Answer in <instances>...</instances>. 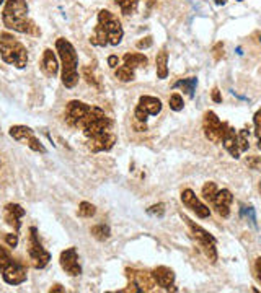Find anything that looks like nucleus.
I'll return each instance as SVG.
<instances>
[{
    "label": "nucleus",
    "instance_id": "f257e3e1",
    "mask_svg": "<svg viewBox=\"0 0 261 293\" xmlns=\"http://www.w3.org/2000/svg\"><path fill=\"white\" fill-rule=\"evenodd\" d=\"M64 119L67 126L82 129L86 140H93L108 132H113V121L98 106L86 104L78 99H72L66 106Z\"/></svg>",
    "mask_w": 261,
    "mask_h": 293
},
{
    "label": "nucleus",
    "instance_id": "f03ea898",
    "mask_svg": "<svg viewBox=\"0 0 261 293\" xmlns=\"http://www.w3.org/2000/svg\"><path fill=\"white\" fill-rule=\"evenodd\" d=\"M4 26L12 31L30 36H40L41 29L36 23L28 16V3L26 0H5L2 10Z\"/></svg>",
    "mask_w": 261,
    "mask_h": 293
},
{
    "label": "nucleus",
    "instance_id": "7ed1b4c3",
    "mask_svg": "<svg viewBox=\"0 0 261 293\" xmlns=\"http://www.w3.org/2000/svg\"><path fill=\"white\" fill-rule=\"evenodd\" d=\"M124 29L121 26V21L114 13L110 10L98 11V23L93 34L90 36V44L104 47V46H118L122 41Z\"/></svg>",
    "mask_w": 261,
    "mask_h": 293
},
{
    "label": "nucleus",
    "instance_id": "20e7f679",
    "mask_svg": "<svg viewBox=\"0 0 261 293\" xmlns=\"http://www.w3.org/2000/svg\"><path fill=\"white\" fill-rule=\"evenodd\" d=\"M56 51L62 64V85L66 88H74L78 83V55L74 44L66 38L56 41Z\"/></svg>",
    "mask_w": 261,
    "mask_h": 293
},
{
    "label": "nucleus",
    "instance_id": "39448f33",
    "mask_svg": "<svg viewBox=\"0 0 261 293\" xmlns=\"http://www.w3.org/2000/svg\"><path fill=\"white\" fill-rule=\"evenodd\" d=\"M0 57L5 64L14 65L20 70L28 64L26 47L10 33H0Z\"/></svg>",
    "mask_w": 261,
    "mask_h": 293
},
{
    "label": "nucleus",
    "instance_id": "423d86ee",
    "mask_svg": "<svg viewBox=\"0 0 261 293\" xmlns=\"http://www.w3.org/2000/svg\"><path fill=\"white\" fill-rule=\"evenodd\" d=\"M182 218L186 222L190 232L192 233V238H194L198 245H200L201 251L204 253V256H206V259L210 264H216L217 263V241H216V238L209 232H206L202 227L196 225V223L186 215H182Z\"/></svg>",
    "mask_w": 261,
    "mask_h": 293
},
{
    "label": "nucleus",
    "instance_id": "0eeeda50",
    "mask_svg": "<svg viewBox=\"0 0 261 293\" xmlns=\"http://www.w3.org/2000/svg\"><path fill=\"white\" fill-rule=\"evenodd\" d=\"M220 143L232 155V158H240V155L245 153L248 150V147H250V143H248V130L244 129L237 132V130L226 122Z\"/></svg>",
    "mask_w": 261,
    "mask_h": 293
},
{
    "label": "nucleus",
    "instance_id": "6e6552de",
    "mask_svg": "<svg viewBox=\"0 0 261 293\" xmlns=\"http://www.w3.org/2000/svg\"><path fill=\"white\" fill-rule=\"evenodd\" d=\"M28 256H30V264L34 269H44L51 261V254L42 248L40 241V235L36 227L30 228V238H28Z\"/></svg>",
    "mask_w": 261,
    "mask_h": 293
},
{
    "label": "nucleus",
    "instance_id": "1a4fd4ad",
    "mask_svg": "<svg viewBox=\"0 0 261 293\" xmlns=\"http://www.w3.org/2000/svg\"><path fill=\"white\" fill-rule=\"evenodd\" d=\"M162 111V101L155 96L144 95L139 98V103L134 109V119L139 122H146L148 116H157Z\"/></svg>",
    "mask_w": 261,
    "mask_h": 293
},
{
    "label": "nucleus",
    "instance_id": "9d476101",
    "mask_svg": "<svg viewBox=\"0 0 261 293\" xmlns=\"http://www.w3.org/2000/svg\"><path fill=\"white\" fill-rule=\"evenodd\" d=\"M224 127H226V122H222L214 111H208V113L204 114L202 129H204V135H206V139L209 142L220 143Z\"/></svg>",
    "mask_w": 261,
    "mask_h": 293
},
{
    "label": "nucleus",
    "instance_id": "9b49d317",
    "mask_svg": "<svg viewBox=\"0 0 261 293\" xmlns=\"http://www.w3.org/2000/svg\"><path fill=\"white\" fill-rule=\"evenodd\" d=\"M59 263L62 269L69 274L70 277H78L82 274V267L78 264V253L76 248H67L66 251H62Z\"/></svg>",
    "mask_w": 261,
    "mask_h": 293
},
{
    "label": "nucleus",
    "instance_id": "f8f14e48",
    "mask_svg": "<svg viewBox=\"0 0 261 293\" xmlns=\"http://www.w3.org/2000/svg\"><path fill=\"white\" fill-rule=\"evenodd\" d=\"M126 277L129 282H132L138 289L142 292H152L154 287L157 285L152 277V272L147 271H138V269H126Z\"/></svg>",
    "mask_w": 261,
    "mask_h": 293
},
{
    "label": "nucleus",
    "instance_id": "ddd939ff",
    "mask_svg": "<svg viewBox=\"0 0 261 293\" xmlns=\"http://www.w3.org/2000/svg\"><path fill=\"white\" fill-rule=\"evenodd\" d=\"M182 202H183V205L186 209H190L191 212H194V214L200 218H209V215H210L209 207H208V205H204L200 199L196 197V194L191 189H184L182 192Z\"/></svg>",
    "mask_w": 261,
    "mask_h": 293
},
{
    "label": "nucleus",
    "instance_id": "4468645a",
    "mask_svg": "<svg viewBox=\"0 0 261 293\" xmlns=\"http://www.w3.org/2000/svg\"><path fill=\"white\" fill-rule=\"evenodd\" d=\"M232 202H234V196H232V192L228 191V189H219V191L216 192V196L212 197V201H210L214 210L222 218H227L228 215H230V205H232Z\"/></svg>",
    "mask_w": 261,
    "mask_h": 293
},
{
    "label": "nucleus",
    "instance_id": "2eb2a0df",
    "mask_svg": "<svg viewBox=\"0 0 261 293\" xmlns=\"http://www.w3.org/2000/svg\"><path fill=\"white\" fill-rule=\"evenodd\" d=\"M152 277L155 280V284L162 287V289L176 292V289H173V285H175V272L170 267H165V266L155 267L152 271Z\"/></svg>",
    "mask_w": 261,
    "mask_h": 293
},
{
    "label": "nucleus",
    "instance_id": "dca6fc26",
    "mask_svg": "<svg viewBox=\"0 0 261 293\" xmlns=\"http://www.w3.org/2000/svg\"><path fill=\"white\" fill-rule=\"evenodd\" d=\"M24 214H26V212H24L22 205L7 204L5 205V210H4V218H5V222L15 230V232H18V230L22 228V218L24 217Z\"/></svg>",
    "mask_w": 261,
    "mask_h": 293
},
{
    "label": "nucleus",
    "instance_id": "f3484780",
    "mask_svg": "<svg viewBox=\"0 0 261 293\" xmlns=\"http://www.w3.org/2000/svg\"><path fill=\"white\" fill-rule=\"evenodd\" d=\"M118 142V137L114 132H108V134H104L102 137H96V139H93V140H88L86 142V147L90 148L92 152H110L111 148L114 147V143Z\"/></svg>",
    "mask_w": 261,
    "mask_h": 293
},
{
    "label": "nucleus",
    "instance_id": "a211bd4d",
    "mask_svg": "<svg viewBox=\"0 0 261 293\" xmlns=\"http://www.w3.org/2000/svg\"><path fill=\"white\" fill-rule=\"evenodd\" d=\"M114 2H116L118 7L121 8L122 15L130 16V15H134L136 11H138L139 3L142 2V0H114ZM144 2H146L147 10H150V8L155 7V5H157V0H144Z\"/></svg>",
    "mask_w": 261,
    "mask_h": 293
},
{
    "label": "nucleus",
    "instance_id": "6ab92c4d",
    "mask_svg": "<svg viewBox=\"0 0 261 293\" xmlns=\"http://www.w3.org/2000/svg\"><path fill=\"white\" fill-rule=\"evenodd\" d=\"M41 70L46 73L48 77H54L59 72V62L56 54L52 52V49H44L41 59Z\"/></svg>",
    "mask_w": 261,
    "mask_h": 293
},
{
    "label": "nucleus",
    "instance_id": "aec40b11",
    "mask_svg": "<svg viewBox=\"0 0 261 293\" xmlns=\"http://www.w3.org/2000/svg\"><path fill=\"white\" fill-rule=\"evenodd\" d=\"M122 62L126 67L136 70V68H139V67H146L148 64V59L140 52H126L122 57Z\"/></svg>",
    "mask_w": 261,
    "mask_h": 293
},
{
    "label": "nucleus",
    "instance_id": "412c9836",
    "mask_svg": "<svg viewBox=\"0 0 261 293\" xmlns=\"http://www.w3.org/2000/svg\"><path fill=\"white\" fill-rule=\"evenodd\" d=\"M155 68H157V77L160 80H165L168 77V52L165 47L155 57Z\"/></svg>",
    "mask_w": 261,
    "mask_h": 293
},
{
    "label": "nucleus",
    "instance_id": "4be33fe9",
    "mask_svg": "<svg viewBox=\"0 0 261 293\" xmlns=\"http://www.w3.org/2000/svg\"><path fill=\"white\" fill-rule=\"evenodd\" d=\"M10 135L14 137L15 140H18V142L26 143L31 137L34 135V132H33V129L26 127V126H12L10 127Z\"/></svg>",
    "mask_w": 261,
    "mask_h": 293
},
{
    "label": "nucleus",
    "instance_id": "5701e85b",
    "mask_svg": "<svg viewBox=\"0 0 261 293\" xmlns=\"http://www.w3.org/2000/svg\"><path fill=\"white\" fill-rule=\"evenodd\" d=\"M196 85H198V78L190 77V78L178 80V82L173 85V88H182L186 95H188L190 98H192L194 96V91H196Z\"/></svg>",
    "mask_w": 261,
    "mask_h": 293
},
{
    "label": "nucleus",
    "instance_id": "b1692460",
    "mask_svg": "<svg viewBox=\"0 0 261 293\" xmlns=\"http://www.w3.org/2000/svg\"><path fill=\"white\" fill-rule=\"evenodd\" d=\"M90 233H92L93 238L98 240V241H106L110 238V235H111V230H110L108 225H104V223H98V225L92 227Z\"/></svg>",
    "mask_w": 261,
    "mask_h": 293
},
{
    "label": "nucleus",
    "instance_id": "393cba45",
    "mask_svg": "<svg viewBox=\"0 0 261 293\" xmlns=\"http://www.w3.org/2000/svg\"><path fill=\"white\" fill-rule=\"evenodd\" d=\"M114 75H116L118 80H120V82L128 83V82H132V80L136 78V70H132V68H129V67H126L122 64L121 67L116 68Z\"/></svg>",
    "mask_w": 261,
    "mask_h": 293
},
{
    "label": "nucleus",
    "instance_id": "a878e982",
    "mask_svg": "<svg viewBox=\"0 0 261 293\" xmlns=\"http://www.w3.org/2000/svg\"><path fill=\"white\" fill-rule=\"evenodd\" d=\"M14 263H15V259L12 258V254L8 253V249L4 248V246H0V274H2L4 271H7Z\"/></svg>",
    "mask_w": 261,
    "mask_h": 293
},
{
    "label": "nucleus",
    "instance_id": "bb28decb",
    "mask_svg": "<svg viewBox=\"0 0 261 293\" xmlns=\"http://www.w3.org/2000/svg\"><path fill=\"white\" fill-rule=\"evenodd\" d=\"M96 214V207L90 202H80L78 205V215L84 217V218H92L93 215Z\"/></svg>",
    "mask_w": 261,
    "mask_h": 293
},
{
    "label": "nucleus",
    "instance_id": "cd10ccee",
    "mask_svg": "<svg viewBox=\"0 0 261 293\" xmlns=\"http://www.w3.org/2000/svg\"><path fill=\"white\" fill-rule=\"evenodd\" d=\"M84 78L86 80V83L93 86V88L102 90V85H100V82L96 80L95 73H93V68H90V67H85V68H84Z\"/></svg>",
    "mask_w": 261,
    "mask_h": 293
},
{
    "label": "nucleus",
    "instance_id": "c85d7f7f",
    "mask_svg": "<svg viewBox=\"0 0 261 293\" xmlns=\"http://www.w3.org/2000/svg\"><path fill=\"white\" fill-rule=\"evenodd\" d=\"M217 191H219V189H217V184L212 183V181H208V183L202 186V197L210 202V201H212V197L216 196Z\"/></svg>",
    "mask_w": 261,
    "mask_h": 293
},
{
    "label": "nucleus",
    "instance_id": "c756f323",
    "mask_svg": "<svg viewBox=\"0 0 261 293\" xmlns=\"http://www.w3.org/2000/svg\"><path fill=\"white\" fill-rule=\"evenodd\" d=\"M168 104H170V109L176 111V113H178V111H182L183 106H184L183 96L178 95V93H173V95L170 96V99H168Z\"/></svg>",
    "mask_w": 261,
    "mask_h": 293
},
{
    "label": "nucleus",
    "instance_id": "7c9ffc66",
    "mask_svg": "<svg viewBox=\"0 0 261 293\" xmlns=\"http://www.w3.org/2000/svg\"><path fill=\"white\" fill-rule=\"evenodd\" d=\"M26 145L31 148L33 152H38V153H46V148H44V145L41 143V140L40 139H36V137L33 135L31 139L26 142Z\"/></svg>",
    "mask_w": 261,
    "mask_h": 293
},
{
    "label": "nucleus",
    "instance_id": "2f4dec72",
    "mask_svg": "<svg viewBox=\"0 0 261 293\" xmlns=\"http://www.w3.org/2000/svg\"><path fill=\"white\" fill-rule=\"evenodd\" d=\"M147 214L152 217H164L165 215V204H155L147 209Z\"/></svg>",
    "mask_w": 261,
    "mask_h": 293
},
{
    "label": "nucleus",
    "instance_id": "473e14b6",
    "mask_svg": "<svg viewBox=\"0 0 261 293\" xmlns=\"http://www.w3.org/2000/svg\"><path fill=\"white\" fill-rule=\"evenodd\" d=\"M242 215L246 217L248 220H250L252 227H256V215H254L253 207H242Z\"/></svg>",
    "mask_w": 261,
    "mask_h": 293
},
{
    "label": "nucleus",
    "instance_id": "72a5a7b5",
    "mask_svg": "<svg viewBox=\"0 0 261 293\" xmlns=\"http://www.w3.org/2000/svg\"><path fill=\"white\" fill-rule=\"evenodd\" d=\"M154 44V39H152V36H146V38H142V39H139L138 41V49H148Z\"/></svg>",
    "mask_w": 261,
    "mask_h": 293
},
{
    "label": "nucleus",
    "instance_id": "f704fd0d",
    "mask_svg": "<svg viewBox=\"0 0 261 293\" xmlns=\"http://www.w3.org/2000/svg\"><path fill=\"white\" fill-rule=\"evenodd\" d=\"M212 55L216 60H220L224 57V42H217L212 49Z\"/></svg>",
    "mask_w": 261,
    "mask_h": 293
},
{
    "label": "nucleus",
    "instance_id": "c9c22d12",
    "mask_svg": "<svg viewBox=\"0 0 261 293\" xmlns=\"http://www.w3.org/2000/svg\"><path fill=\"white\" fill-rule=\"evenodd\" d=\"M5 243L8 245V248H16V245H18V235L16 233L5 235Z\"/></svg>",
    "mask_w": 261,
    "mask_h": 293
},
{
    "label": "nucleus",
    "instance_id": "e433bc0d",
    "mask_svg": "<svg viewBox=\"0 0 261 293\" xmlns=\"http://www.w3.org/2000/svg\"><path fill=\"white\" fill-rule=\"evenodd\" d=\"M253 122H254V129H256V137L261 139V109L256 111V114L253 117Z\"/></svg>",
    "mask_w": 261,
    "mask_h": 293
},
{
    "label": "nucleus",
    "instance_id": "4c0bfd02",
    "mask_svg": "<svg viewBox=\"0 0 261 293\" xmlns=\"http://www.w3.org/2000/svg\"><path fill=\"white\" fill-rule=\"evenodd\" d=\"M246 165L253 170H261V158L260 157H250L246 158Z\"/></svg>",
    "mask_w": 261,
    "mask_h": 293
},
{
    "label": "nucleus",
    "instance_id": "58836bf2",
    "mask_svg": "<svg viewBox=\"0 0 261 293\" xmlns=\"http://www.w3.org/2000/svg\"><path fill=\"white\" fill-rule=\"evenodd\" d=\"M108 65L111 68H118V65H120V57H118V55H110V57H108Z\"/></svg>",
    "mask_w": 261,
    "mask_h": 293
},
{
    "label": "nucleus",
    "instance_id": "ea45409f",
    "mask_svg": "<svg viewBox=\"0 0 261 293\" xmlns=\"http://www.w3.org/2000/svg\"><path fill=\"white\" fill-rule=\"evenodd\" d=\"M212 101H216V103H222V96H220L219 88H214V90H212Z\"/></svg>",
    "mask_w": 261,
    "mask_h": 293
},
{
    "label": "nucleus",
    "instance_id": "a19ab883",
    "mask_svg": "<svg viewBox=\"0 0 261 293\" xmlns=\"http://www.w3.org/2000/svg\"><path fill=\"white\" fill-rule=\"evenodd\" d=\"M254 269H256V276H258L260 282H261V258H258L256 263H254Z\"/></svg>",
    "mask_w": 261,
    "mask_h": 293
},
{
    "label": "nucleus",
    "instance_id": "79ce46f5",
    "mask_svg": "<svg viewBox=\"0 0 261 293\" xmlns=\"http://www.w3.org/2000/svg\"><path fill=\"white\" fill-rule=\"evenodd\" d=\"M49 292H66V289H64V287H62V285H59V284H56V285H52L51 287V289H49Z\"/></svg>",
    "mask_w": 261,
    "mask_h": 293
},
{
    "label": "nucleus",
    "instance_id": "37998d69",
    "mask_svg": "<svg viewBox=\"0 0 261 293\" xmlns=\"http://www.w3.org/2000/svg\"><path fill=\"white\" fill-rule=\"evenodd\" d=\"M214 2H216L217 5H224V3L227 2V0H214Z\"/></svg>",
    "mask_w": 261,
    "mask_h": 293
},
{
    "label": "nucleus",
    "instance_id": "c03bdc74",
    "mask_svg": "<svg viewBox=\"0 0 261 293\" xmlns=\"http://www.w3.org/2000/svg\"><path fill=\"white\" fill-rule=\"evenodd\" d=\"M258 148L261 150V139H258Z\"/></svg>",
    "mask_w": 261,
    "mask_h": 293
},
{
    "label": "nucleus",
    "instance_id": "a18cd8bd",
    "mask_svg": "<svg viewBox=\"0 0 261 293\" xmlns=\"http://www.w3.org/2000/svg\"><path fill=\"white\" fill-rule=\"evenodd\" d=\"M258 191H260V194H261V181H260V184H258Z\"/></svg>",
    "mask_w": 261,
    "mask_h": 293
},
{
    "label": "nucleus",
    "instance_id": "49530a36",
    "mask_svg": "<svg viewBox=\"0 0 261 293\" xmlns=\"http://www.w3.org/2000/svg\"><path fill=\"white\" fill-rule=\"evenodd\" d=\"M4 2H5V0H0V5H2V3H4Z\"/></svg>",
    "mask_w": 261,
    "mask_h": 293
},
{
    "label": "nucleus",
    "instance_id": "de8ad7c7",
    "mask_svg": "<svg viewBox=\"0 0 261 293\" xmlns=\"http://www.w3.org/2000/svg\"><path fill=\"white\" fill-rule=\"evenodd\" d=\"M260 42H261V38H260Z\"/></svg>",
    "mask_w": 261,
    "mask_h": 293
},
{
    "label": "nucleus",
    "instance_id": "09e8293b",
    "mask_svg": "<svg viewBox=\"0 0 261 293\" xmlns=\"http://www.w3.org/2000/svg\"><path fill=\"white\" fill-rule=\"evenodd\" d=\"M238 2H242V0H238Z\"/></svg>",
    "mask_w": 261,
    "mask_h": 293
}]
</instances>
